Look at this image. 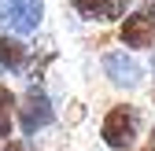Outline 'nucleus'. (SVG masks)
I'll use <instances>...</instances> for the list:
<instances>
[{"mask_svg": "<svg viewBox=\"0 0 155 151\" xmlns=\"http://www.w3.org/2000/svg\"><path fill=\"white\" fill-rule=\"evenodd\" d=\"M100 140L107 151H133L140 140V111L133 103H111L100 118Z\"/></svg>", "mask_w": 155, "mask_h": 151, "instance_id": "obj_1", "label": "nucleus"}, {"mask_svg": "<svg viewBox=\"0 0 155 151\" xmlns=\"http://www.w3.org/2000/svg\"><path fill=\"white\" fill-rule=\"evenodd\" d=\"M55 122V107L48 100V92L41 85H30L22 96H18V107H15V125L22 129V137L33 140L37 133H45V129Z\"/></svg>", "mask_w": 155, "mask_h": 151, "instance_id": "obj_2", "label": "nucleus"}, {"mask_svg": "<svg viewBox=\"0 0 155 151\" xmlns=\"http://www.w3.org/2000/svg\"><path fill=\"white\" fill-rule=\"evenodd\" d=\"M45 18V0H4L0 22L11 33H33Z\"/></svg>", "mask_w": 155, "mask_h": 151, "instance_id": "obj_3", "label": "nucleus"}, {"mask_svg": "<svg viewBox=\"0 0 155 151\" xmlns=\"http://www.w3.org/2000/svg\"><path fill=\"white\" fill-rule=\"evenodd\" d=\"M104 78L114 85V88H140L144 81V66L126 52H107L104 55Z\"/></svg>", "mask_w": 155, "mask_h": 151, "instance_id": "obj_4", "label": "nucleus"}, {"mask_svg": "<svg viewBox=\"0 0 155 151\" xmlns=\"http://www.w3.org/2000/svg\"><path fill=\"white\" fill-rule=\"evenodd\" d=\"M118 37H122L126 48H155V18L144 11L126 15L122 26H118Z\"/></svg>", "mask_w": 155, "mask_h": 151, "instance_id": "obj_5", "label": "nucleus"}, {"mask_svg": "<svg viewBox=\"0 0 155 151\" xmlns=\"http://www.w3.org/2000/svg\"><path fill=\"white\" fill-rule=\"evenodd\" d=\"M74 11L89 18V22H104V18H126L129 0H70Z\"/></svg>", "mask_w": 155, "mask_h": 151, "instance_id": "obj_6", "label": "nucleus"}, {"mask_svg": "<svg viewBox=\"0 0 155 151\" xmlns=\"http://www.w3.org/2000/svg\"><path fill=\"white\" fill-rule=\"evenodd\" d=\"M26 59H30V48L18 41V37L0 33V74H15V70H22Z\"/></svg>", "mask_w": 155, "mask_h": 151, "instance_id": "obj_7", "label": "nucleus"}, {"mask_svg": "<svg viewBox=\"0 0 155 151\" xmlns=\"http://www.w3.org/2000/svg\"><path fill=\"white\" fill-rule=\"evenodd\" d=\"M15 107H18V96L0 81V144L11 140V133H15Z\"/></svg>", "mask_w": 155, "mask_h": 151, "instance_id": "obj_8", "label": "nucleus"}, {"mask_svg": "<svg viewBox=\"0 0 155 151\" xmlns=\"http://www.w3.org/2000/svg\"><path fill=\"white\" fill-rule=\"evenodd\" d=\"M0 151H33V140H26V137H11V140L0 144Z\"/></svg>", "mask_w": 155, "mask_h": 151, "instance_id": "obj_9", "label": "nucleus"}, {"mask_svg": "<svg viewBox=\"0 0 155 151\" xmlns=\"http://www.w3.org/2000/svg\"><path fill=\"white\" fill-rule=\"evenodd\" d=\"M144 4H148V11H155V0H144ZM148 11H144V15H148Z\"/></svg>", "mask_w": 155, "mask_h": 151, "instance_id": "obj_10", "label": "nucleus"}, {"mask_svg": "<svg viewBox=\"0 0 155 151\" xmlns=\"http://www.w3.org/2000/svg\"><path fill=\"white\" fill-rule=\"evenodd\" d=\"M133 151H155V147H151V144H144V147H133Z\"/></svg>", "mask_w": 155, "mask_h": 151, "instance_id": "obj_11", "label": "nucleus"}, {"mask_svg": "<svg viewBox=\"0 0 155 151\" xmlns=\"http://www.w3.org/2000/svg\"><path fill=\"white\" fill-rule=\"evenodd\" d=\"M151 74H155V59H151Z\"/></svg>", "mask_w": 155, "mask_h": 151, "instance_id": "obj_12", "label": "nucleus"}]
</instances>
